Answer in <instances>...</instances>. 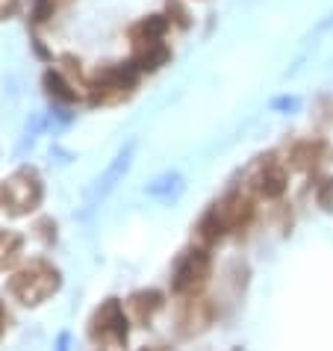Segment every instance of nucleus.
Instances as JSON below:
<instances>
[{
    "instance_id": "f257e3e1",
    "label": "nucleus",
    "mask_w": 333,
    "mask_h": 351,
    "mask_svg": "<svg viewBox=\"0 0 333 351\" xmlns=\"http://www.w3.org/2000/svg\"><path fill=\"white\" fill-rule=\"evenodd\" d=\"M60 287H62L60 269L45 260H36L12 275V280H9V295L15 301H21L24 307H38L51 295H56Z\"/></svg>"
},
{
    "instance_id": "f03ea898",
    "label": "nucleus",
    "mask_w": 333,
    "mask_h": 351,
    "mask_svg": "<svg viewBox=\"0 0 333 351\" xmlns=\"http://www.w3.org/2000/svg\"><path fill=\"white\" fill-rule=\"evenodd\" d=\"M136 148H139V139H130V142H127L124 148L110 160V165H106V169L89 183V189H86V195H83V207H86L83 216L95 213V210L101 207V204L115 192V186H119V183L127 178V171H130V165H133V160H136Z\"/></svg>"
},
{
    "instance_id": "7ed1b4c3",
    "label": "nucleus",
    "mask_w": 333,
    "mask_h": 351,
    "mask_svg": "<svg viewBox=\"0 0 333 351\" xmlns=\"http://www.w3.org/2000/svg\"><path fill=\"white\" fill-rule=\"evenodd\" d=\"M127 337H130V322H127L124 304L119 298H106L89 322V339L103 348H121L127 346Z\"/></svg>"
},
{
    "instance_id": "20e7f679",
    "label": "nucleus",
    "mask_w": 333,
    "mask_h": 351,
    "mask_svg": "<svg viewBox=\"0 0 333 351\" xmlns=\"http://www.w3.org/2000/svg\"><path fill=\"white\" fill-rule=\"evenodd\" d=\"M42 178L33 169H18L6 178V183L0 186V201L12 216H27L42 204Z\"/></svg>"
},
{
    "instance_id": "39448f33",
    "label": "nucleus",
    "mask_w": 333,
    "mask_h": 351,
    "mask_svg": "<svg viewBox=\"0 0 333 351\" xmlns=\"http://www.w3.org/2000/svg\"><path fill=\"white\" fill-rule=\"evenodd\" d=\"M136 77L139 68L130 65H110L97 74V80L92 83V104H115L124 101L127 95L136 89Z\"/></svg>"
},
{
    "instance_id": "423d86ee",
    "label": "nucleus",
    "mask_w": 333,
    "mask_h": 351,
    "mask_svg": "<svg viewBox=\"0 0 333 351\" xmlns=\"http://www.w3.org/2000/svg\"><path fill=\"white\" fill-rule=\"evenodd\" d=\"M210 271H212V260L204 248H192L180 257L177 269H174V280H171V289L177 295H195L204 284L210 280Z\"/></svg>"
},
{
    "instance_id": "0eeeda50",
    "label": "nucleus",
    "mask_w": 333,
    "mask_h": 351,
    "mask_svg": "<svg viewBox=\"0 0 333 351\" xmlns=\"http://www.w3.org/2000/svg\"><path fill=\"white\" fill-rule=\"evenodd\" d=\"M212 213H215V216H219V221L224 224V230H236V228H245V224L251 221L254 204H251L248 195L230 192V195H224V198L215 204Z\"/></svg>"
},
{
    "instance_id": "6e6552de",
    "label": "nucleus",
    "mask_w": 333,
    "mask_h": 351,
    "mask_svg": "<svg viewBox=\"0 0 333 351\" xmlns=\"http://www.w3.org/2000/svg\"><path fill=\"white\" fill-rule=\"evenodd\" d=\"M160 310H162V292H156V289H139L127 298V313L139 322V325H148Z\"/></svg>"
},
{
    "instance_id": "1a4fd4ad",
    "label": "nucleus",
    "mask_w": 333,
    "mask_h": 351,
    "mask_svg": "<svg viewBox=\"0 0 333 351\" xmlns=\"http://www.w3.org/2000/svg\"><path fill=\"white\" fill-rule=\"evenodd\" d=\"M145 192L151 195V198H156V201H177L180 195L186 192V178L180 171H162L160 178H153L148 186H145Z\"/></svg>"
},
{
    "instance_id": "9d476101",
    "label": "nucleus",
    "mask_w": 333,
    "mask_h": 351,
    "mask_svg": "<svg viewBox=\"0 0 333 351\" xmlns=\"http://www.w3.org/2000/svg\"><path fill=\"white\" fill-rule=\"evenodd\" d=\"M210 322H212V304L204 298L189 301L183 310V316H180V325H186L183 334H198V330H204Z\"/></svg>"
},
{
    "instance_id": "9b49d317",
    "label": "nucleus",
    "mask_w": 333,
    "mask_h": 351,
    "mask_svg": "<svg viewBox=\"0 0 333 351\" xmlns=\"http://www.w3.org/2000/svg\"><path fill=\"white\" fill-rule=\"evenodd\" d=\"M169 47L162 42H151V45H136V53H133V65L139 71H156L169 62Z\"/></svg>"
},
{
    "instance_id": "f8f14e48",
    "label": "nucleus",
    "mask_w": 333,
    "mask_h": 351,
    "mask_svg": "<svg viewBox=\"0 0 333 351\" xmlns=\"http://www.w3.org/2000/svg\"><path fill=\"white\" fill-rule=\"evenodd\" d=\"M165 30H169V18L151 15L142 24H136L130 36H133V45H151V42H162Z\"/></svg>"
},
{
    "instance_id": "ddd939ff",
    "label": "nucleus",
    "mask_w": 333,
    "mask_h": 351,
    "mask_svg": "<svg viewBox=\"0 0 333 351\" xmlns=\"http://www.w3.org/2000/svg\"><path fill=\"white\" fill-rule=\"evenodd\" d=\"M257 189L262 198H269V201L280 198V195L286 192V171H283L280 165H266V171L257 178Z\"/></svg>"
},
{
    "instance_id": "4468645a",
    "label": "nucleus",
    "mask_w": 333,
    "mask_h": 351,
    "mask_svg": "<svg viewBox=\"0 0 333 351\" xmlns=\"http://www.w3.org/2000/svg\"><path fill=\"white\" fill-rule=\"evenodd\" d=\"M42 83H45V92L51 95L53 101H60V104H74L77 101V89H74L71 83L62 80L60 71H45Z\"/></svg>"
},
{
    "instance_id": "2eb2a0df",
    "label": "nucleus",
    "mask_w": 333,
    "mask_h": 351,
    "mask_svg": "<svg viewBox=\"0 0 333 351\" xmlns=\"http://www.w3.org/2000/svg\"><path fill=\"white\" fill-rule=\"evenodd\" d=\"M321 157V145L319 142H304L298 145L295 151H292V162L298 165V169H310V165H316Z\"/></svg>"
},
{
    "instance_id": "dca6fc26",
    "label": "nucleus",
    "mask_w": 333,
    "mask_h": 351,
    "mask_svg": "<svg viewBox=\"0 0 333 351\" xmlns=\"http://www.w3.org/2000/svg\"><path fill=\"white\" fill-rule=\"evenodd\" d=\"M224 233H227V230H224V224L219 221V216H215V213H207V216L201 219V224H198V237L207 242V245H210V242H219Z\"/></svg>"
},
{
    "instance_id": "f3484780",
    "label": "nucleus",
    "mask_w": 333,
    "mask_h": 351,
    "mask_svg": "<svg viewBox=\"0 0 333 351\" xmlns=\"http://www.w3.org/2000/svg\"><path fill=\"white\" fill-rule=\"evenodd\" d=\"M18 251H21V237H15V233H9V230H0V266L12 263L18 257Z\"/></svg>"
},
{
    "instance_id": "a211bd4d",
    "label": "nucleus",
    "mask_w": 333,
    "mask_h": 351,
    "mask_svg": "<svg viewBox=\"0 0 333 351\" xmlns=\"http://www.w3.org/2000/svg\"><path fill=\"white\" fill-rule=\"evenodd\" d=\"M62 0H36V6H33V21H47V18H53V12L60 9Z\"/></svg>"
},
{
    "instance_id": "6ab92c4d",
    "label": "nucleus",
    "mask_w": 333,
    "mask_h": 351,
    "mask_svg": "<svg viewBox=\"0 0 333 351\" xmlns=\"http://www.w3.org/2000/svg\"><path fill=\"white\" fill-rule=\"evenodd\" d=\"M316 201L321 210H333V178H325L316 186Z\"/></svg>"
},
{
    "instance_id": "aec40b11",
    "label": "nucleus",
    "mask_w": 333,
    "mask_h": 351,
    "mask_svg": "<svg viewBox=\"0 0 333 351\" xmlns=\"http://www.w3.org/2000/svg\"><path fill=\"white\" fill-rule=\"evenodd\" d=\"M301 110V97L295 95H283V97H274L271 101V112H298Z\"/></svg>"
},
{
    "instance_id": "412c9836",
    "label": "nucleus",
    "mask_w": 333,
    "mask_h": 351,
    "mask_svg": "<svg viewBox=\"0 0 333 351\" xmlns=\"http://www.w3.org/2000/svg\"><path fill=\"white\" fill-rule=\"evenodd\" d=\"M3 328H6V313H3V307H0V334H3Z\"/></svg>"
}]
</instances>
